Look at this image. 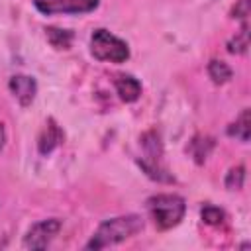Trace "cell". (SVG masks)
<instances>
[{
    "mask_svg": "<svg viewBox=\"0 0 251 251\" xmlns=\"http://www.w3.org/2000/svg\"><path fill=\"white\" fill-rule=\"evenodd\" d=\"M141 227H143V220L139 216H135V214L106 220V222H102L98 226L96 233L86 243V249H104V247L122 243L127 237L135 235Z\"/></svg>",
    "mask_w": 251,
    "mask_h": 251,
    "instance_id": "cell-1",
    "label": "cell"
},
{
    "mask_svg": "<svg viewBox=\"0 0 251 251\" xmlns=\"http://www.w3.org/2000/svg\"><path fill=\"white\" fill-rule=\"evenodd\" d=\"M147 210L159 229H171L182 220L186 204L176 194H157L147 200Z\"/></svg>",
    "mask_w": 251,
    "mask_h": 251,
    "instance_id": "cell-2",
    "label": "cell"
},
{
    "mask_svg": "<svg viewBox=\"0 0 251 251\" xmlns=\"http://www.w3.org/2000/svg\"><path fill=\"white\" fill-rule=\"evenodd\" d=\"M90 51L96 59L100 61H110V63H124L129 57V47L126 41L110 33L108 29H94L90 37Z\"/></svg>",
    "mask_w": 251,
    "mask_h": 251,
    "instance_id": "cell-3",
    "label": "cell"
},
{
    "mask_svg": "<svg viewBox=\"0 0 251 251\" xmlns=\"http://www.w3.org/2000/svg\"><path fill=\"white\" fill-rule=\"evenodd\" d=\"M59 229H61V222L57 218L43 220L29 227L27 235L24 237V247L25 249H45L51 243V239L59 233Z\"/></svg>",
    "mask_w": 251,
    "mask_h": 251,
    "instance_id": "cell-4",
    "label": "cell"
},
{
    "mask_svg": "<svg viewBox=\"0 0 251 251\" xmlns=\"http://www.w3.org/2000/svg\"><path fill=\"white\" fill-rule=\"evenodd\" d=\"M10 90L14 94V98L22 104V106H29L37 94V82L33 76L27 75H14L10 78Z\"/></svg>",
    "mask_w": 251,
    "mask_h": 251,
    "instance_id": "cell-5",
    "label": "cell"
},
{
    "mask_svg": "<svg viewBox=\"0 0 251 251\" xmlns=\"http://www.w3.org/2000/svg\"><path fill=\"white\" fill-rule=\"evenodd\" d=\"M59 143H63V131L59 129V126L55 124V120H47L39 139H37V147H39V153L41 155H47L51 153Z\"/></svg>",
    "mask_w": 251,
    "mask_h": 251,
    "instance_id": "cell-6",
    "label": "cell"
},
{
    "mask_svg": "<svg viewBox=\"0 0 251 251\" xmlns=\"http://www.w3.org/2000/svg\"><path fill=\"white\" fill-rule=\"evenodd\" d=\"M114 84H116V90L124 102H135L141 94V84L131 75H118Z\"/></svg>",
    "mask_w": 251,
    "mask_h": 251,
    "instance_id": "cell-7",
    "label": "cell"
},
{
    "mask_svg": "<svg viewBox=\"0 0 251 251\" xmlns=\"http://www.w3.org/2000/svg\"><path fill=\"white\" fill-rule=\"evenodd\" d=\"M249 131H251V126H249V110L245 108L239 118L227 127V135L239 139V141H249Z\"/></svg>",
    "mask_w": 251,
    "mask_h": 251,
    "instance_id": "cell-8",
    "label": "cell"
},
{
    "mask_svg": "<svg viewBox=\"0 0 251 251\" xmlns=\"http://www.w3.org/2000/svg\"><path fill=\"white\" fill-rule=\"evenodd\" d=\"M45 35H47V41H49L55 49H69V47H71L73 31H69V29L45 27Z\"/></svg>",
    "mask_w": 251,
    "mask_h": 251,
    "instance_id": "cell-9",
    "label": "cell"
},
{
    "mask_svg": "<svg viewBox=\"0 0 251 251\" xmlns=\"http://www.w3.org/2000/svg\"><path fill=\"white\" fill-rule=\"evenodd\" d=\"M212 147H214V141L210 137H200L198 135V137H194L190 141V153H192V157H194L196 163H204L206 157L210 155Z\"/></svg>",
    "mask_w": 251,
    "mask_h": 251,
    "instance_id": "cell-10",
    "label": "cell"
},
{
    "mask_svg": "<svg viewBox=\"0 0 251 251\" xmlns=\"http://www.w3.org/2000/svg\"><path fill=\"white\" fill-rule=\"evenodd\" d=\"M208 75H210V78H212L216 84H224V82H227V80L231 78V69H229L224 61L214 59V61L208 63Z\"/></svg>",
    "mask_w": 251,
    "mask_h": 251,
    "instance_id": "cell-11",
    "label": "cell"
},
{
    "mask_svg": "<svg viewBox=\"0 0 251 251\" xmlns=\"http://www.w3.org/2000/svg\"><path fill=\"white\" fill-rule=\"evenodd\" d=\"M35 8L41 12V14H69V4L67 0H33Z\"/></svg>",
    "mask_w": 251,
    "mask_h": 251,
    "instance_id": "cell-12",
    "label": "cell"
},
{
    "mask_svg": "<svg viewBox=\"0 0 251 251\" xmlns=\"http://www.w3.org/2000/svg\"><path fill=\"white\" fill-rule=\"evenodd\" d=\"M247 47H249L247 24H243L241 31H239L235 37H231V39H229V43H227V51H229V53H237V55H241V53H245V51H247Z\"/></svg>",
    "mask_w": 251,
    "mask_h": 251,
    "instance_id": "cell-13",
    "label": "cell"
},
{
    "mask_svg": "<svg viewBox=\"0 0 251 251\" xmlns=\"http://www.w3.org/2000/svg\"><path fill=\"white\" fill-rule=\"evenodd\" d=\"M200 216H202V222L208 224V226H220V224L224 222V218H226L224 210H220V208H216V206H210V204L202 208Z\"/></svg>",
    "mask_w": 251,
    "mask_h": 251,
    "instance_id": "cell-14",
    "label": "cell"
},
{
    "mask_svg": "<svg viewBox=\"0 0 251 251\" xmlns=\"http://www.w3.org/2000/svg\"><path fill=\"white\" fill-rule=\"evenodd\" d=\"M243 178H245V169L239 165V167H233L229 169L227 176H226V186L227 190H239L243 186Z\"/></svg>",
    "mask_w": 251,
    "mask_h": 251,
    "instance_id": "cell-15",
    "label": "cell"
},
{
    "mask_svg": "<svg viewBox=\"0 0 251 251\" xmlns=\"http://www.w3.org/2000/svg\"><path fill=\"white\" fill-rule=\"evenodd\" d=\"M100 0H67L69 4V14H84L92 12L98 6Z\"/></svg>",
    "mask_w": 251,
    "mask_h": 251,
    "instance_id": "cell-16",
    "label": "cell"
},
{
    "mask_svg": "<svg viewBox=\"0 0 251 251\" xmlns=\"http://www.w3.org/2000/svg\"><path fill=\"white\" fill-rule=\"evenodd\" d=\"M233 18H239V20H245L249 16V0H237L235 8H233Z\"/></svg>",
    "mask_w": 251,
    "mask_h": 251,
    "instance_id": "cell-17",
    "label": "cell"
},
{
    "mask_svg": "<svg viewBox=\"0 0 251 251\" xmlns=\"http://www.w3.org/2000/svg\"><path fill=\"white\" fill-rule=\"evenodd\" d=\"M4 143H6V129H4V124L0 122V151H2Z\"/></svg>",
    "mask_w": 251,
    "mask_h": 251,
    "instance_id": "cell-18",
    "label": "cell"
}]
</instances>
